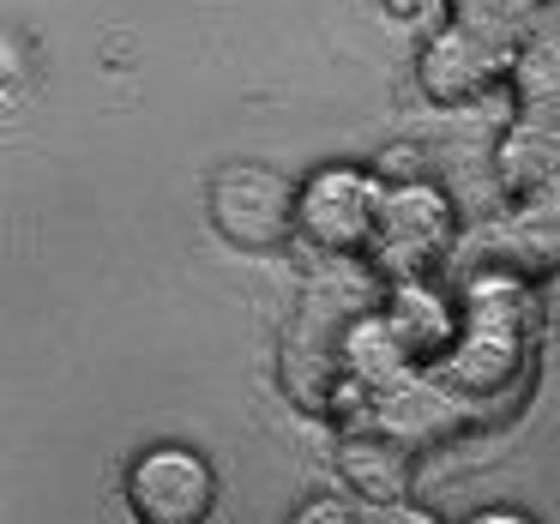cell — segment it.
Instances as JSON below:
<instances>
[{"mask_svg": "<svg viewBox=\"0 0 560 524\" xmlns=\"http://www.w3.org/2000/svg\"><path fill=\"white\" fill-rule=\"evenodd\" d=\"M211 218L230 235L235 247H283L302 218L290 182L259 163H242V170H223L218 187H211Z\"/></svg>", "mask_w": 560, "mask_h": 524, "instance_id": "1", "label": "cell"}, {"mask_svg": "<svg viewBox=\"0 0 560 524\" xmlns=\"http://www.w3.org/2000/svg\"><path fill=\"white\" fill-rule=\"evenodd\" d=\"M127 506L139 524H206L211 512V470L194 452H151L127 476Z\"/></svg>", "mask_w": 560, "mask_h": 524, "instance_id": "2", "label": "cell"}, {"mask_svg": "<svg viewBox=\"0 0 560 524\" xmlns=\"http://www.w3.org/2000/svg\"><path fill=\"white\" fill-rule=\"evenodd\" d=\"M500 73H506V37L470 25V19H458V25H452L446 37L428 49V61H422L428 91H434V97H452V103L488 91Z\"/></svg>", "mask_w": 560, "mask_h": 524, "instance_id": "3", "label": "cell"}, {"mask_svg": "<svg viewBox=\"0 0 560 524\" xmlns=\"http://www.w3.org/2000/svg\"><path fill=\"white\" fill-rule=\"evenodd\" d=\"M374 223V187L362 175H319L302 194V230L319 247H355Z\"/></svg>", "mask_w": 560, "mask_h": 524, "instance_id": "4", "label": "cell"}, {"mask_svg": "<svg viewBox=\"0 0 560 524\" xmlns=\"http://www.w3.org/2000/svg\"><path fill=\"white\" fill-rule=\"evenodd\" d=\"M338 464H343V476H350L368 500H380V506L410 488V446H404L392 428L355 422L350 434H343V446H338Z\"/></svg>", "mask_w": 560, "mask_h": 524, "instance_id": "5", "label": "cell"}, {"mask_svg": "<svg viewBox=\"0 0 560 524\" xmlns=\"http://www.w3.org/2000/svg\"><path fill=\"white\" fill-rule=\"evenodd\" d=\"M518 91L536 127H560V7L530 31L518 55Z\"/></svg>", "mask_w": 560, "mask_h": 524, "instance_id": "6", "label": "cell"}, {"mask_svg": "<svg viewBox=\"0 0 560 524\" xmlns=\"http://www.w3.org/2000/svg\"><path fill=\"white\" fill-rule=\"evenodd\" d=\"M548 7H560V0H458V13L470 19V25L494 31V37L518 31L530 13H548Z\"/></svg>", "mask_w": 560, "mask_h": 524, "instance_id": "7", "label": "cell"}, {"mask_svg": "<svg viewBox=\"0 0 560 524\" xmlns=\"http://www.w3.org/2000/svg\"><path fill=\"white\" fill-rule=\"evenodd\" d=\"M295 524H362L350 506H338V500H314V506L295 512Z\"/></svg>", "mask_w": 560, "mask_h": 524, "instance_id": "8", "label": "cell"}, {"mask_svg": "<svg viewBox=\"0 0 560 524\" xmlns=\"http://www.w3.org/2000/svg\"><path fill=\"white\" fill-rule=\"evenodd\" d=\"M368 524H434V519H428V512H410V506H380Z\"/></svg>", "mask_w": 560, "mask_h": 524, "instance_id": "9", "label": "cell"}, {"mask_svg": "<svg viewBox=\"0 0 560 524\" xmlns=\"http://www.w3.org/2000/svg\"><path fill=\"white\" fill-rule=\"evenodd\" d=\"M470 524H530V519H518V512H482V519H470Z\"/></svg>", "mask_w": 560, "mask_h": 524, "instance_id": "10", "label": "cell"}, {"mask_svg": "<svg viewBox=\"0 0 560 524\" xmlns=\"http://www.w3.org/2000/svg\"><path fill=\"white\" fill-rule=\"evenodd\" d=\"M392 7H398V13H416V7H422V0H392Z\"/></svg>", "mask_w": 560, "mask_h": 524, "instance_id": "11", "label": "cell"}]
</instances>
